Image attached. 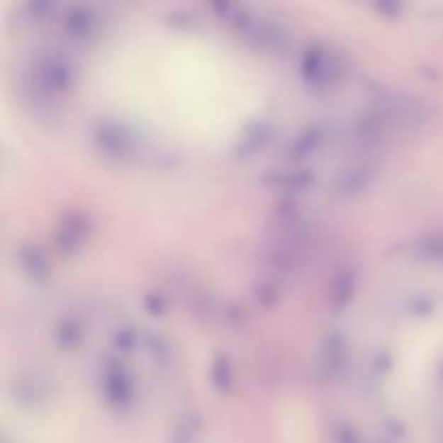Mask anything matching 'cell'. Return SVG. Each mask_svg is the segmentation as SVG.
Instances as JSON below:
<instances>
[{"instance_id": "1", "label": "cell", "mask_w": 443, "mask_h": 443, "mask_svg": "<svg viewBox=\"0 0 443 443\" xmlns=\"http://www.w3.org/2000/svg\"><path fill=\"white\" fill-rule=\"evenodd\" d=\"M152 52L141 67L137 63L128 67L137 72V84L128 86H141L139 94L158 96L156 104L169 111V119L175 115L177 121L201 123L208 130L230 121V106L234 104L225 102V78L216 74L220 67H214L208 57L197 55L193 48Z\"/></svg>"}]
</instances>
